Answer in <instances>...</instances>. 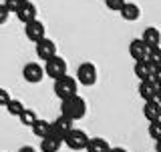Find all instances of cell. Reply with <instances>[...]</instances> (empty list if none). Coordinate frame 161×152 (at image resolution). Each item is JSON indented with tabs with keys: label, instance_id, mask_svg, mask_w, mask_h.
<instances>
[{
	"label": "cell",
	"instance_id": "cell-1",
	"mask_svg": "<svg viewBox=\"0 0 161 152\" xmlns=\"http://www.w3.org/2000/svg\"><path fill=\"white\" fill-rule=\"evenodd\" d=\"M60 114L69 116L73 120H80L87 114V102H85V98L75 94V96H69V98L60 100Z\"/></svg>",
	"mask_w": 161,
	"mask_h": 152
},
{
	"label": "cell",
	"instance_id": "cell-2",
	"mask_svg": "<svg viewBox=\"0 0 161 152\" xmlns=\"http://www.w3.org/2000/svg\"><path fill=\"white\" fill-rule=\"evenodd\" d=\"M77 88H79L77 78H73V76H69V74H63L60 78L54 80V94H57L60 100L69 98V96H75L77 94Z\"/></svg>",
	"mask_w": 161,
	"mask_h": 152
},
{
	"label": "cell",
	"instance_id": "cell-3",
	"mask_svg": "<svg viewBox=\"0 0 161 152\" xmlns=\"http://www.w3.org/2000/svg\"><path fill=\"white\" fill-rule=\"evenodd\" d=\"M44 76H48V78L57 80L60 78L63 74H67V60L63 56H58V54H54V56H50L48 60H44Z\"/></svg>",
	"mask_w": 161,
	"mask_h": 152
},
{
	"label": "cell",
	"instance_id": "cell-4",
	"mask_svg": "<svg viewBox=\"0 0 161 152\" xmlns=\"http://www.w3.org/2000/svg\"><path fill=\"white\" fill-rule=\"evenodd\" d=\"M64 144L69 146L70 150H85V146L89 142V134L85 130H79V128H70L67 134H64Z\"/></svg>",
	"mask_w": 161,
	"mask_h": 152
},
{
	"label": "cell",
	"instance_id": "cell-5",
	"mask_svg": "<svg viewBox=\"0 0 161 152\" xmlns=\"http://www.w3.org/2000/svg\"><path fill=\"white\" fill-rule=\"evenodd\" d=\"M77 82L83 86H95L97 84V66L93 62H83L77 68Z\"/></svg>",
	"mask_w": 161,
	"mask_h": 152
},
{
	"label": "cell",
	"instance_id": "cell-6",
	"mask_svg": "<svg viewBox=\"0 0 161 152\" xmlns=\"http://www.w3.org/2000/svg\"><path fill=\"white\" fill-rule=\"evenodd\" d=\"M24 34H26V38L30 40V42H38L40 38L47 36V28H44V24L40 22V20H30V22L24 24Z\"/></svg>",
	"mask_w": 161,
	"mask_h": 152
},
{
	"label": "cell",
	"instance_id": "cell-7",
	"mask_svg": "<svg viewBox=\"0 0 161 152\" xmlns=\"http://www.w3.org/2000/svg\"><path fill=\"white\" fill-rule=\"evenodd\" d=\"M22 76L28 84H38L40 80L44 78V68L40 66L38 62H28V64H24V68H22Z\"/></svg>",
	"mask_w": 161,
	"mask_h": 152
},
{
	"label": "cell",
	"instance_id": "cell-8",
	"mask_svg": "<svg viewBox=\"0 0 161 152\" xmlns=\"http://www.w3.org/2000/svg\"><path fill=\"white\" fill-rule=\"evenodd\" d=\"M36 44V54H38V58L40 60H48L50 56H54L57 54V44L53 42L50 38H40L38 42H34Z\"/></svg>",
	"mask_w": 161,
	"mask_h": 152
},
{
	"label": "cell",
	"instance_id": "cell-9",
	"mask_svg": "<svg viewBox=\"0 0 161 152\" xmlns=\"http://www.w3.org/2000/svg\"><path fill=\"white\" fill-rule=\"evenodd\" d=\"M14 14H16V18H18L22 24H26V22H30V20L36 18V6H34L30 0H24V2L20 4V8H18Z\"/></svg>",
	"mask_w": 161,
	"mask_h": 152
},
{
	"label": "cell",
	"instance_id": "cell-10",
	"mask_svg": "<svg viewBox=\"0 0 161 152\" xmlns=\"http://www.w3.org/2000/svg\"><path fill=\"white\" fill-rule=\"evenodd\" d=\"M155 66H151L147 60H135V76L139 80H153Z\"/></svg>",
	"mask_w": 161,
	"mask_h": 152
},
{
	"label": "cell",
	"instance_id": "cell-11",
	"mask_svg": "<svg viewBox=\"0 0 161 152\" xmlns=\"http://www.w3.org/2000/svg\"><path fill=\"white\" fill-rule=\"evenodd\" d=\"M119 12H121V18L127 20V22H135V20L141 18V8H139V4H135V2H125Z\"/></svg>",
	"mask_w": 161,
	"mask_h": 152
},
{
	"label": "cell",
	"instance_id": "cell-12",
	"mask_svg": "<svg viewBox=\"0 0 161 152\" xmlns=\"http://www.w3.org/2000/svg\"><path fill=\"white\" fill-rule=\"evenodd\" d=\"M147 46H145V42L141 38H133L129 42V54L133 60H143L145 56H147Z\"/></svg>",
	"mask_w": 161,
	"mask_h": 152
},
{
	"label": "cell",
	"instance_id": "cell-13",
	"mask_svg": "<svg viewBox=\"0 0 161 152\" xmlns=\"http://www.w3.org/2000/svg\"><path fill=\"white\" fill-rule=\"evenodd\" d=\"M141 40L145 42V46H147V48L159 46V44H161V32L155 26H147V28L143 30V36H141Z\"/></svg>",
	"mask_w": 161,
	"mask_h": 152
},
{
	"label": "cell",
	"instance_id": "cell-14",
	"mask_svg": "<svg viewBox=\"0 0 161 152\" xmlns=\"http://www.w3.org/2000/svg\"><path fill=\"white\" fill-rule=\"evenodd\" d=\"M159 114H161V104L157 102L155 98H151V100H145V106H143V116L147 120H155V118H159Z\"/></svg>",
	"mask_w": 161,
	"mask_h": 152
},
{
	"label": "cell",
	"instance_id": "cell-15",
	"mask_svg": "<svg viewBox=\"0 0 161 152\" xmlns=\"http://www.w3.org/2000/svg\"><path fill=\"white\" fill-rule=\"evenodd\" d=\"M155 92H157V84H155L153 80H141L139 82V96L143 100L155 98Z\"/></svg>",
	"mask_w": 161,
	"mask_h": 152
},
{
	"label": "cell",
	"instance_id": "cell-16",
	"mask_svg": "<svg viewBox=\"0 0 161 152\" xmlns=\"http://www.w3.org/2000/svg\"><path fill=\"white\" fill-rule=\"evenodd\" d=\"M63 146V140L53 138V136H44L40 140V152H58Z\"/></svg>",
	"mask_w": 161,
	"mask_h": 152
},
{
	"label": "cell",
	"instance_id": "cell-17",
	"mask_svg": "<svg viewBox=\"0 0 161 152\" xmlns=\"http://www.w3.org/2000/svg\"><path fill=\"white\" fill-rule=\"evenodd\" d=\"M109 142L105 138H89L87 146H85V150L87 152H109Z\"/></svg>",
	"mask_w": 161,
	"mask_h": 152
},
{
	"label": "cell",
	"instance_id": "cell-18",
	"mask_svg": "<svg viewBox=\"0 0 161 152\" xmlns=\"http://www.w3.org/2000/svg\"><path fill=\"white\" fill-rule=\"evenodd\" d=\"M30 128H32V134L34 136L44 138V136L48 134V130H50V122H48V120H42V118H36L32 124H30Z\"/></svg>",
	"mask_w": 161,
	"mask_h": 152
},
{
	"label": "cell",
	"instance_id": "cell-19",
	"mask_svg": "<svg viewBox=\"0 0 161 152\" xmlns=\"http://www.w3.org/2000/svg\"><path fill=\"white\" fill-rule=\"evenodd\" d=\"M143 60H147L151 66L159 68V66H161V46H153V48H149V50H147V56H145Z\"/></svg>",
	"mask_w": 161,
	"mask_h": 152
},
{
	"label": "cell",
	"instance_id": "cell-20",
	"mask_svg": "<svg viewBox=\"0 0 161 152\" xmlns=\"http://www.w3.org/2000/svg\"><path fill=\"white\" fill-rule=\"evenodd\" d=\"M18 118H20V122H22L24 126H30L38 116H36V112H34L32 108H22V112L18 114Z\"/></svg>",
	"mask_w": 161,
	"mask_h": 152
},
{
	"label": "cell",
	"instance_id": "cell-21",
	"mask_svg": "<svg viewBox=\"0 0 161 152\" xmlns=\"http://www.w3.org/2000/svg\"><path fill=\"white\" fill-rule=\"evenodd\" d=\"M4 108L8 110V114H10V116H18L20 112H22L24 104L20 102V100H14V98H10V100H8V104L4 106Z\"/></svg>",
	"mask_w": 161,
	"mask_h": 152
},
{
	"label": "cell",
	"instance_id": "cell-22",
	"mask_svg": "<svg viewBox=\"0 0 161 152\" xmlns=\"http://www.w3.org/2000/svg\"><path fill=\"white\" fill-rule=\"evenodd\" d=\"M149 136L153 140H159L161 138V120L159 118L149 120Z\"/></svg>",
	"mask_w": 161,
	"mask_h": 152
},
{
	"label": "cell",
	"instance_id": "cell-23",
	"mask_svg": "<svg viewBox=\"0 0 161 152\" xmlns=\"http://www.w3.org/2000/svg\"><path fill=\"white\" fill-rule=\"evenodd\" d=\"M123 4H125V0H105V6L109 10H113V12H119L123 8Z\"/></svg>",
	"mask_w": 161,
	"mask_h": 152
},
{
	"label": "cell",
	"instance_id": "cell-24",
	"mask_svg": "<svg viewBox=\"0 0 161 152\" xmlns=\"http://www.w3.org/2000/svg\"><path fill=\"white\" fill-rule=\"evenodd\" d=\"M2 4H4V6L8 8V12L12 14V12H16V10L20 8V4H22V0H4Z\"/></svg>",
	"mask_w": 161,
	"mask_h": 152
},
{
	"label": "cell",
	"instance_id": "cell-25",
	"mask_svg": "<svg viewBox=\"0 0 161 152\" xmlns=\"http://www.w3.org/2000/svg\"><path fill=\"white\" fill-rule=\"evenodd\" d=\"M10 16V12H8V8L4 6V4H0V24H6V20Z\"/></svg>",
	"mask_w": 161,
	"mask_h": 152
},
{
	"label": "cell",
	"instance_id": "cell-26",
	"mask_svg": "<svg viewBox=\"0 0 161 152\" xmlns=\"http://www.w3.org/2000/svg\"><path fill=\"white\" fill-rule=\"evenodd\" d=\"M8 100H10V94H8V90L0 88V106H6V104H8Z\"/></svg>",
	"mask_w": 161,
	"mask_h": 152
},
{
	"label": "cell",
	"instance_id": "cell-27",
	"mask_svg": "<svg viewBox=\"0 0 161 152\" xmlns=\"http://www.w3.org/2000/svg\"><path fill=\"white\" fill-rule=\"evenodd\" d=\"M153 82L157 84V86L161 84V66H159V68H155V72H153Z\"/></svg>",
	"mask_w": 161,
	"mask_h": 152
},
{
	"label": "cell",
	"instance_id": "cell-28",
	"mask_svg": "<svg viewBox=\"0 0 161 152\" xmlns=\"http://www.w3.org/2000/svg\"><path fill=\"white\" fill-rule=\"evenodd\" d=\"M155 100H157V102L161 104V84L157 86V92H155Z\"/></svg>",
	"mask_w": 161,
	"mask_h": 152
},
{
	"label": "cell",
	"instance_id": "cell-29",
	"mask_svg": "<svg viewBox=\"0 0 161 152\" xmlns=\"http://www.w3.org/2000/svg\"><path fill=\"white\" fill-rule=\"evenodd\" d=\"M18 152H36V150H34L32 146H22V148H20Z\"/></svg>",
	"mask_w": 161,
	"mask_h": 152
},
{
	"label": "cell",
	"instance_id": "cell-30",
	"mask_svg": "<svg viewBox=\"0 0 161 152\" xmlns=\"http://www.w3.org/2000/svg\"><path fill=\"white\" fill-rule=\"evenodd\" d=\"M109 152H127L125 148H109Z\"/></svg>",
	"mask_w": 161,
	"mask_h": 152
},
{
	"label": "cell",
	"instance_id": "cell-31",
	"mask_svg": "<svg viewBox=\"0 0 161 152\" xmlns=\"http://www.w3.org/2000/svg\"><path fill=\"white\" fill-rule=\"evenodd\" d=\"M155 152H161V138L157 140V146H155Z\"/></svg>",
	"mask_w": 161,
	"mask_h": 152
},
{
	"label": "cell",
	"instance_id": "cell-32",
	"mask_svg": "<svg viewBox=\"0 0 161 152\" xmlns=\"http://www.w3.org/2000/svg\"><path fill=\"white\" fill-rule=\"evenodd\" d=\"M159 120H161V114H159Z\"/></svg>",
	"mask_w": 161,
	"mask_h": 152
},
{
	"label": "cell",
	"instance_id": "cell-33",
	"mask_svg": "<svg viewBox=\"0 0 161 152\" xmlns=\"http://www.w3.org/2000/svg\"><path fill=\"white\" fill-rule=\"evenodd\" d=\"M22 2H24V0H22Z\"/></svg>",
	"mask_w": 161,
	"mask_h": 152
}]
</instances>
